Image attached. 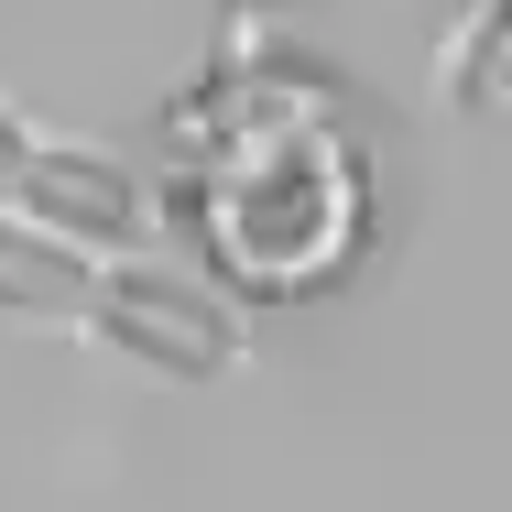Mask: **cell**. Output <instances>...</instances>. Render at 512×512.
Wrapping results in <instances>:
<instances>
[{"mask_svg":"<svg viewBox=\"0 0 512 512\" xmlns=\"http://www.w3.org/2000/svg\"><path fill=\"white\" fill-rule=\"evenodd\" d=\"M502 77H512V0H491V11L469 22V44L447 55V88L480 109V99H502Z\"/></svg>","mask_w":512,"mask_h":512,"instance_id":"cell-5","label":"cell"},{"mask_svg":"<svg viewBox=\"0 0 512 512\" xmlns=\"http://www.w3.org/2000/svg\"><path fill=\"white\" fill-rule=\"evenodd\" d=\"M11 207L44 218V229L77 240V251H131V240L153 229V197L131 186V164H109V153H88V142H33Z\"/></svg>","mask_w":512,"mask_h":512,"instance_id":"cell-3","label":"cell"},{"mask_svg":"<svg viewBox=\"0 0 512 512\" xmlns=\"http://www.w3.org/2000/svg\"><path fill=\"white\" fill-rule=\"evenodd\" d=\"M218 251L251 273V284H306L316 262L349 240V164L316 142V131H284L262 153H240L218 175Z\"/></svg>","mask_w":512,"mask_h":512,"instance_id":"cell-1","label":"cell"},{"mask_svg":"<svg viewBox=\"0 0 512 512\" xmlns=\"http://www.w3.org/2000/svg\"><path fill=\"white\" fill-rule=\"evenodd\" d=\"M120 360H142V371H164V382H229L240 360H251V338H240V316L207 295L197 273H164V262H109L99 273V306H88Z\"/></svg>","mask_w":512,"mask_h":512,"instance_id":"cell-2","label":"cell"},{"mask_svg":"<svg viewBox=\"0 0 512 512\" xmlns=\"http://www.w3.org/2000/svg\"><path fill=\"white\" fill-rule=\"evenodd\" d=\"M22 164H33V131H22V109L0 99V207L22 197Z\"/></svg>","mask_w":512,"mask_h":512,"instance_id":"cell-6","label":"cell"},{"mask_svg":"<svg viewBox=\"0 0 512 512\" xmlns=\"http://www.w3.org/2000/svg\"><path fill=\"white\" fill-rule=\"evenodd\" d=\"M99 273H109L99 251H77V240H55L44 218L0 207V316H11V327H88Z\"/></svg>","mask_w":512,"mask_h":512,"instance_id":"cell-4","label":"cell"}]
</instances>
